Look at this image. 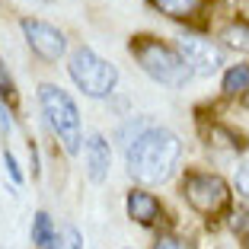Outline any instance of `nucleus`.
Returning <instances> with one entry per match:
<instances>
[{
    "label": "nucleus",
    "mask_w": 249,
    "mask_h": 249,
    "mask_svg": "<svg viewBox=\"0 0 249 249\" xmlns=\"http://www.w3.org/2000/svg\"><path fill=\"white\" fill-rule=\"evenodd\" d=\"M176 52L179 58L189 64L192 77H211L224 67V52H220V45L211 42L205 36H195V32H182L176 38Z\"/></svg>",
    "instance_id": "obj_6"
},
{
    "label": "nucleus",
    "mask_w": 249,
    "mask_h": 249,
    "mask_svg": "<svg viewBox=\"0 0 249 249\" xmlns=\"http://www.w3.org/2000/svg\"><path fill=\"white\" fill-rule=\"evenodd\" d=\"M220 38H224V45H227V48L249 54V22H230L227 29L220 32Z\"/></svg>",
    "instance_id": "obj_13"
},
{
    "label": "nucleus",
    "mask_w": 249,
    "mask_h": 249,
    "mask_svg": "<svg viewBox=\"0 0 249 249\" xmlns=\"http://www.w3.org/2000/svg\"><path fill=\"white\" fill-rule=\"evenodd\" d=\"M54 249H83V236L77 227H64L61 236L54 240Z\"/></svg>",
    "instance_id": "obj_14"
},
{
    "label": "nucleus",
    "mask_w": 249,
    "mask_h": 249,
    "mask_svg": "<svg viewBox=\"0 0 249 249\" xmlns=\"http://www.w3.org/2000/svg\"><path fill=\"white\" fill-rule=\"evenodd\" d=\"M249 89V64H233L224 71V93L227 96H243Z\"/></svg>",
    "instance_id": "obj_11"
},
{
    "label": "nucleus",
    "mask_w": 249,
    "mask_h": 249,
    "mask_svg": "<svg viewBox=\"0 0 249 249\" xmlns=\"http://www.w3.org/2000/svg\"><path fill=\"white\" fill-rule=\"evenodd\" d=\"M233 230H236V233H243V236H249V211H243V214H236V217H233Z\"/></svg>",
    "instance_id": "obj_19"
},
{
    "label": "nucleus",
    "mask_w": 249,
    "mask_h": 249,
    "mask_svg": "<svg viewBox=\"0 0 249 249\" xmlns=\"http://www.w3.org/2000/svg\"><path fill=\"white\" fill-rule=\"evenodd\" d=\"M236 189H240V195L249 198V163H243V166L236 169Z\"/></svg>",
    "instance_id": "obj_17"
},
{
    "label": "nucleus",
    "mask_w": 249,
    "mask_h": 249,
    "mask_svg": "<svg viewBox=\"0 0 249 249\" xmlns=\"http://www.w3.org/2000/svg\"><path fill=\"white\" fill-rule=\"evenodd\" d=\"M54 236H58V230H54L52 217H48L45 211H38L36 217H32V246L45 249L48 243H54Z\"/></svg>",
    "instance_id": "obj_12"
},
{
    "label": "nucleus",
    "mask_w": 249,
    "mask_h": 249,
    "mask_svg": "<svg viewBox=\"0 0 249 249\" xmlns=\"http://www.w3.org/2000/svg\"><path fill=\"white\" fill-rule=\"evenodd\" d=\"M83 163H87V176L89 182H106L109 179V169H112V147L103 134H89L83 141Z\"/></svg>",
    "instance_id": "obj_8"
},
{
    "label": "nucleus",
    "mask_w": 249,
    "mask_h": 249,
    "mask_svg": "<svg viewBox=\"0 0 249 249\" xmlns=\"http://www.w3.org/2000/svg\"><path fill=\"white\" fill-rule=\"evenodd\" d=\"M38 106H42V115L48 122L58 141L64 144L67 154H80L83 150V118L80 109L73 103V96L67 89L54 87V83H42L38 87Z\"/></svg>",
    "instance_id": "obj_3"
},
{
    "label": "nucleus",
    "mask_w": 249,
    "mask_h": 249,
    "mask_svg": "<svg viewBox=\"0 0 249 249\" xmlns=\"http://www.w3.org/2000/svg\"><path fill=\"white\" fill-rule=\"evenodd\" d=\"M201 3L205 0H150V7H157L169 19H189L201 10Z\"/></svg>",
    "instance_id": "obj_10"
},
{
    "label": "nucleus",
    "mask_w": 249,
    "mask_h": 249,
    "mask_svg": "<svg viewBox=\"0 0 249 249\" xmlns=\"http://www.w3.org/2000/svg\"><path fill=\"white\" fill-rule=\"evenodd\" d=\"M19 26H22V36H26V45H29L42 61L54 64V61L64 58L67 38L58 26H52V22H45V19H36V16H26Z\"/></svg>",
    "instance_id": "obj_7"
},
{
    "label": "nucleus",
    "mask_w": 249,
    "mask_h": 249,
    "mask_svg": "<svg viewBox=\"0 0 249 249\" xmlns=\"http://www.w3.org/2000/svg\"><path fill=\"white\" fill-rule=\"evenodd\" d=\"M182 157V141L176 131L147 124L141 134H134L124 147V163L134 182L141 185H163L179 166Z\"/></svg>",
    "instance_id": "obj_1"
},
{
    "label": "nucleus",
    "mask_w": 249,
    "mask_h": 249,
    "mask_svg": "<svg viewBox=\"0 0 249 249\" xmlns=\"http://www.w3.org/2000/svg\"><path fill=\"white\" fill-rule=\"evenodd\" d=\"M67 73L77 83V89L83 96H89V99H106L118 87V67L112 61H106L103 54H96L93 48H87V45L71 54Z\"/></svg>",
    "instance_id": "obj_4"
},
{
    "label": "nucleus",
    "mask_w": 249,
    "mask_h": 249,
    "mask_svg": "<svg viewBox=\"0 0 249 249\" xmlns=\"http://www.w3.org/2000/svg\"><path fill=\"white\" fill-rule=\"evenodd\" d=\"M128 217L134 220V224H141V227H154L157 220H160L163 214V205L160 198L154 195V192H144V189H134L128 192Z\"/></svg>",
    "instance_id": "obj_9"
},
{
    "label": "nucleus",
    "mask_w": 249,
    "mask_h": 249,
    "mask_svg": "<svg viewBox=\"0 0 249 249\" xmlns=\"http://www.w3.org/2000/svg\"><path fill=\"white\" fill-rule=\"evenodd\" d=\"M128 48H131L134 61L141 64V71H144L150 80L163 83V87H173V89L185 87V83L192 80L189 64L179 58L176 48H169V45L160 42V38H154V36H134Z\"/></svg>",
    "instance_id": "obj_2"
},
{
    "label": "nucleus",
    "mask_w": 249,
    "mask_h": 249,
    "mask_svg": "<svg viewBox=\"0 0 249 249\" xmlns=\"http://www.w3.org/2000/svg\"><path fill=\"white\" fill-rule=\"evenodd\" d=\"M182 198L189 201V208H195L198 214L214 217L230 205V185L217 176V173H185L182 179Z\"/></svg>",
    "instance_id": "obj_5"
},
{
    "label": "nucleus",
    "mask_w": 249,
    "mask_h": 249,
    "mask_svg": "<svg viewBox=\"0 0 249 249\" xmlns=\"http://www.w3.org/2000/svg\"><path fill=\"white\" fill-rule=\"evenodd\" d=\"M0 89H3L7 96H13V77H10L7 64H3V58H0Z\"/></svg>",
    "instance_id": "obj_18"
},
{
    "label": "nucleus",
    "mask_w": 249,
    "mask_h": 249,
    "mask_svg": "<svg viewBox=\"0 0 249 249\" xmlns=\"http://www.w3.org/2000/svg\"><path fill=\"white\" fill-rule=\"evenodd\" d=\"M243 13H246V22H249V0H246V3H243Z\"/></svg>",
    "instance_id": "obj_20"
},
{
    "label": "nucleus",
    "mask_w": 249,
    "mask_h": 249,
    "mask_svg": "<svg viewBox=\"0 0 249 249\" xmlns=\"http://www.w3.org/2000/svg\"><path fill=\"white\" fill-rule=\"evenodd\" d=\"M3 163H7V173H10V179H13L16 185L22 182V169H19V163H16V157L10 154V150H3Z\"/></svg>",
    "instance_id": "obj_16"
},
{
    "label": "nucleus",
    "mask_w": 249,
    "mask_h": 249,
    "mask_svg": "<svg viewBox=\"0 0 249 249\" xmlns=\"http://www.w3.org/2000/svg\"><path fill=\"white\" fill-rule=\"evenodd\" d=\"M243 96H246V106H249V89H246V93H243Z\"/></svg>",
    "instance_id": "obj_21"
},
{
    "label": "nucleus",
    "mask_w": 249,
    "mask_h": 249,
    "mask_svg": "<svg viewBox=\"0 0 249 249\" xmlns=\"http://www.w3.org/2000/svg\"><path fill=\"white\" fill-rule=\"evenodd\" d=\"M38 3H54V0H38Z\"/></svg>",
    "instance_id": "obj_22"
},
{
    "label": "nucleus",
    "mask_w": 249,
    "mask_h": 249,
    "mask_svg": "<svg viewBox=\"0 0 249 249\" xmlns=\"http://www.w3.org/2000/svg\"><path fill=\"white\" fill-rule=\"evenodd\" d=\"M246 249H249V236H246Z\"/></svg>",
    "instance_id": "obj_23"
},
{
    "label": "nucleus",
    "mask_w": 249,
    "mask_h": 249,
    "mask_svg": "<svg viewBox=\"0 0 249 249\" xmlns=\"http://www.w3.org/2000/svg\"><path fill=\"white\" fill-rule=\"evenodd\" d=\"M154 249H192V243L179 240V236H160V240L154 243Z\"/></svg>",
    "instance_id": "obj_15"
}]
</instances>
